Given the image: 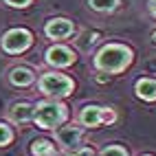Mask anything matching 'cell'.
<instances>
[{"label": "cell", "mask_w": 156, "mask_h": 156, "mask_svg": "<svg viewBox=\"0 0 156 156\" xmlns=\"http://www.w3.org/2000/svg\"><path fill=\"white\" fill-rule=\"evenodd\" d=\"M134 59L132 48H128L126 44H117L110 42L106 46H101L95 55V68L101 73H108V75H117L123 73Z\"/></svg>", "instance_id": "cell-1"}, {"label": "cell", "mask_w": 156, "mask_h": 156, "mask_svg": "<svg viewBox=\"0 0 156 156\" xmlns=\"http://www.w3.org/2000/svg\"><path fill=\"white\" fill-rule=\"evenodd\" d=\"M68 117V108L57 99H44L33 106V119L40 128L44 130H55Z\"/></svg>", "instance_id": "cell-2"}, {"label": "cell", "mask_w": 156, "mask_h": 156, "mask_svg": "<svg viewBox=\"0 0 156 156\" xmlns=\"http://www.w3.org/2000/svg\"><path fill=\"white\" fill-rule=\"evenodd\" d=\"M37 88L48 99H64V97L73 95L75 81H73L68 75H62V73L51 70V73H44V75L37 79Z\"/></svg>", "instance_id": "cell-3"}, {"label": "cell", "mask_w": 156, "mask_h": 156, "mask_svg": "<svg viewBox=\"0 0 156 156\" xmlns=\"http://www.w3.org/2000/svg\"><path fill=\"white\" fill-rule=\"evenodd\" d=\"M33 44V33L29 29H9L2 35V48L9 55H20Z\"/></svg>", "instance_id": "cell-4"}, {"label": "cell", "mask_w": 156, "mask_h": 156, "mask_svg": "<svg viewBox=\"0 0 156 156\" xmlns=\"http://www.w3.org/2000/svg\"><path fill=\"white\" fill-rule=\"evenodd\" d=\"M117 119L112 108H101V106H84L79 112V123L84 128H99L103 123H112Z\"/></svg>", "instance_id": "cell-5"}, {"label": "cell", "mask_w": 156, "mask_h": 156, "mask_svg": "<svg viewBox=\"0 0 156 156\" xmlns=\"http://www.w3.org/2000/svg\"><path fill=\"white\" fill-rule=\"evenodd\" d=\"M44 59H46V64L48 66H55V68H68L75 64V51L64 46V44H53V46H48L46 48V53H44Z\"/></svg>", "instance_id": "cell-6"}, {"label": "cell", "mask_w": 156, "mask_h": 156, "mask_svg": "<svg viewBox=\"0 0 156 156\" xmlns=\"http://www.w3.org/2000/svg\"><path fill=\"white\" fill-rule=\"evenodd\" d=\"M75 33V24L68 18H51L44 24V35L48 40H66Z\"/></svg>", "instance_id": "cell-7"}, {"label": "cell", "mask_w": 156, "mask_h": 156, "mask_svg": "<svg viewBox=\"0 0 156 156\" xmlns=\"http://www.w3.org/2000/svg\"><path fill=\"white\" fill-rule=\"evenodd\" d=\"M57 143L62 145L64 150H77L79 145H81V128L77 126H68V128H59L57 130Z\"/></svg>", "instance_id": "cell-8"}, {"label": "cell", "mask_w": 156, "mask_h": 156, "mask_svg": "<svg viewBox=\"0 0 156 156\" xmlns=\"http://www.w3.org/2000/svg\"><path fill=\"white\" fill-rule=\"evenodd\" d=\"M9 81L18 88H27L35 81V73L31 70L29 66H13L9 70Z\"/></svg>", "instance_id": "cell-9"}, {"label": "cell", "mask_w": 156, "mask_h": 156, "mask_svg": "<svg viewBox=\"0 0 156 156\" xmlns=\"http://www.w3.org/2000/svg\"><path fill=\"white\" fill-rule=\"evenodd\" d=\"M9 119L13 123H27L33 119V106L27 101H20V103H13L11 110H9Z\"/></svg>", "instance_id": "cell-10"}, {"label": "cell", "mask_w": 156, "mask_h": 156, "mask_svg": "<svg viewBox=\"0 0 156 156\" xmlns=\"http://www.w3.org/2000/svg\"><path fill=\"white\" fill-rule=\"evenodd\" d=\"M134 90L143 101H156V79H147L143 77L134 84Z\"/></svg>", "instance_id": "cell-11"}, {"label": "cell", "mask_w": 156, "mask_h": 156, "mask_svg": "<svg viewBox=\"0 0 156 156\" xmlns=\"http://www.w3.org/2000/svg\"><path fill=\"white\" fill-rule=\"evenodd\" d=\"M31 152L33 156H57V147L48 139H35L31 143Z\"/></svg>", "instance_id": "cell-12"}, {"label": "cell", "mask_w": 156, "mask_h": 156, "mask_svg": "<svg viewBox=\"0 0 156 156\" xmlns=\"http://www.w3.org/2000/svg\"><path fill=\"white\" fill-rule=\"evenodd\" d=\"M99 31H84V33H81L79 37H77V48L79 51H84V53H90V48L95 46L97 42H99Z\"/></svg>", "instance_id": "cell-13"}, {"label": "cell", "mask_w": 156, "mask_h": 156, "mask_svg": "<svg viewBox=\"0 0 156 156\" xmlns=\"http://www.w3.org/2000/svg\"><path fill=\"white\" fill-rule=\"evenodd\" d=\"M88 7L99 13H110L119 7V0H88Z\"/></svg>", "instance_id": "cell-14"}, {"label": "cell", "mask_w": 156, "mask_h": 156, "mask_svg": "<svg viewBox=\"0 0 156 156\" xmlns=\"http://www.w3.org/2000/svg\"><path fill=\"white\" fill-rule=\"evenodd\" d=\"M13 141V130L11 126H7V123H0V147H5Z\"/></svg>", "instance_id": "cell-15"}, {"label": "cell", "mask_w": 156, "mask_h": 156, "mask_svg": "<svg viewBox=\"0 0 156 156\" xmlns=\"http://www.w3.org/2000/svg\"><path fill=\"white\" fill-rule=\"evenodd\" d=\"M99 156H128V150L121 147V145H108L99 152Z\"/></svg>", "instance_id": "cell-16"}, {"label": "cell", "mask_w": 156, "mask_h": 156, "mask_svg": "<svg viewBox=\"0 0 156 156\" xmlns=\"http://www.w3.org/2000/svg\"><path fill=\"white\" fill-rule=\"evenodd\" d=\"M33 0H5V5H9V7H13V9H27Z\"/></svg>", "instance_id": "cell-17"}, {"label": "cell", "mask_w": 156, "mask_h": 156, "mask_svg": "<svg viewBox=\"0 0 156 156\" xmlns=\"http://www.w3.org/2000/svg\"><path fill=\"white\" fill-rule=\"evenodd\" d=\"M68 156H95V152H92L90 147H77V150H73Z\"/></svg>", "instance_id": "cell-18"}, {"label": "cell", "mask_w": 156, "mask_h": 156, "mask_svg": "<svg viewBox=\"0 0 156 156\" xmlns=\"http://www.w3.org/2000/svg\"><path fill=\"white\" fill-rule=\"evenodd\" d=\"M150 11L156 16V0H150Z\"/></svg>", "instance_id": "cell-19"}, {"label": "cell", "mask_w": 156, "mask_h": 156, "mask_svg": "<svg viewBox=\"0 0 156 156\" xmlns=\"http://www.w3.org/2000/svg\"><path fill=\"white\" fill-rule=\"evenodd\" d=\"M145 156H152V154H145Z\"/></svg>", "instance_id": "cell-20"}]
</instances>
